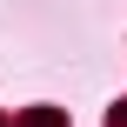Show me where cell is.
<instances>
[{
    "label": "cell",
    "instance_id": "cell-1",
    "mask_svg": "<svg viewBox=\"0 0 127 127\" xmlns=\"http://www.w3.org/2000/svg\"><path fill=\"white\" fill-rule=\"evenodd\" d=\"M27 127H60V114H54V107H33V114H27Z\"/></svg>",
    "mask_w": 127,
    "mask_h": 127
}]
</instances>
